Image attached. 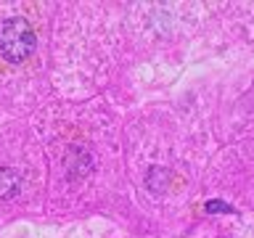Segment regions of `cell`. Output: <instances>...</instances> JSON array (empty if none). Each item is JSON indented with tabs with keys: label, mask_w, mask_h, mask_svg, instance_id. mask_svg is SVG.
Listing matches in <instances>:
<instances>
[{
	"label": "cell",
	"mask_w": 254,
	"mask_h": 238,
	"mask_svg": "<svg viewBox=\"0 0 254 238\" xmlns=\"http://www.w3.org/2000/svg\"><path fill=\"white\" fill-rule=\"evenodd\" d=\"M37 37L32 32V24L21 16L5 19L0 24V56L11 63H21L35 53Z\"/></svg>",
	"instance_id": "cell-1"
},
{
	"label": "cell",
	"mask_w": 254,
	"mask_h": 238,
	"mask_svg": "<svg viewBox=\"0 0 254 238\" xmlns=\"http://www.w3.org/2000/svg\"><path fill=\"white\" fill-rule=\"evenodd\" d=\"M21 185V178L13 170H0V198H11Z\"/></svg>",
	"instance_id": "cell-2"
},
{
	"label": "cell",
	"mask_w": 254,
	"mask_h": 238,
	"mask_svg": "<svg viewBox=\"0 0 254 238\" xmlns=\"http://www.w3.org/2000/svg\"><path fill=\"white\" fill-rule=\"evenodd\" d=\"M206 212H212V214H233L236 209L230 204L220 201V198H214V201H206Z\"/></svg>",
	"instance_id": "cell-3"
}]
</instances>
